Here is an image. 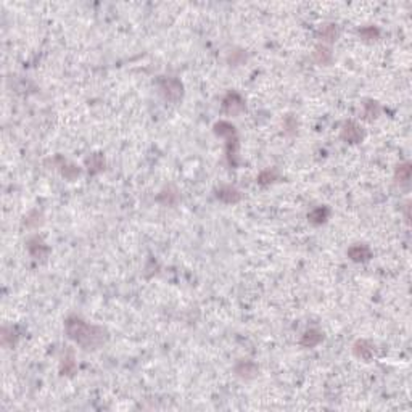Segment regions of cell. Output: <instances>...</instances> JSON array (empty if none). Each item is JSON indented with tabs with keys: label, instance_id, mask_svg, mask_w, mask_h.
<instances>
[{
	"label": "cell",
	"instance_id": "6da1fadb",
	"mask_svg": "<svg viewBox=\"0 0 412 412\" xmlns=\"http://www.w3.org/2000/svg\"><path fill=\"white\" fill-rule=\"evenodd\" d=\"M68 337L74 340L84 349H95L105 341V330L97 326H90L77 315H71L65 322Z\"/></svg>",
	"mask_w": 412,
	"mask_h": 412
},
{
	"label": "cell",
	"instance_id": "7a4b0ae2",
	"mask_svg": "<svg viewBox=\"0 0 412 412\" xmlns=\"http://www.w3.org/2000/svg\"><path fill=\"white\" fill-rule=\"evenodd\" d=\"M214 132L219 137H225L227 144H225V150H227V158H229L231 166L237 164V153H239V139H237L235 127L227 121H221L214 124Z\"/></svg>",
	"mask_w": 412,
	"mask_h": 412
},
{
	"label": "cell",
	"instance_id": "3957f363",
	"mask_svg": "<svg viewBox=\"0 0 412 412\" xmlns=\"http://www.w3.org/2000/svg\"><path fill=\"white\" fill-rule=\"evenodd\" d=\"M160 89L166 100L179 102L182 99V84L176 77H163L160 81Z\"/></svg>",
	"mask_w": 412,
	"mask_h": 412
},
{
	"label": "cell",
	"instance_id": "277c9868",
	"mask_svg": "<svg viewBox=\"0 0 412 412\" xmlns=\"http://www.w3.org/2000/svg\"><path fill=\"white\" fill-rule=\"evenodd\" d=\"M340 137L348 144H359L364 139V130H362L361 126L357 124V122L348 121L343 124V127H341Z\"/></svg>",
	"mask_w": 412,
	"mask_h": 412
},
{
	"label": "cell",
	"instance_id": "5b68a950",
	"mask_svg": "<svg viewBox=\"0 0 412 412\" xmlns=\"http://www.w3.org/2000/svg\"><path fill=\"white\" fill-rule=\"evenodd\" d=\"M222 108L229 116H239L245 110V102L237 92H229L222 100Z\"/></svg>",
	"mask_w": 412,
	"mask_h": 412
},
{
	"label": "cell",
	"instance_id": "8992f818",
	"mask_svg": "<svg viewBox=\"0 0 412 412\" xmlns=\"http://www.w3.org/2000/svg\"><path fill=\"white\" fill-rule=\"evenodd\" d=\"M348 256L354 262H364L372 258V250L364 243H356L348 250Z\"/></svg>",
	"mask_w": 412,
	"mask_h": 412
},
{
	"label": "cell",
	"instance_id": "52a82bcc",
	"mask_svg": "<svg viewBox=\"0 0 412 412\" xmlns=\"http://www.w3.org/2000/svg\"><path fill=\"white\" fill-rule=\"evenodd\" d=\"M353 353L362 361H371L374 357V345L367 340H357L353 346Z\"/></svg>",
	"mask_w": 412,
	"mask_h": 412
},
{
	"label": "cell",
	"instance_id": "ba28073f",
	"mask_svg": "<svg viewBox=\"0 0 412 412\" xmlns=\"http://www.w3.org/2000/svg\"><path fill=\"white\" fill-rule=\"evenodd\" d=\"M216 197L221 201H224V203H229V205L239 203V201L242 200V194L232 186H222L216 192Z\"/></svg>",
	"mask_w": 412,
	"mask_h": 412
},
{
	"label": "cell",
	"instance_id": "9c48e42d",
	"mask_svg": "<svg viewBox=\"0 0 412 412\" xmlns=\"http://www.w3.org/2000/svg\"><path fill=\"white\" fill-rule=\"evenodd\" d=\"M235 372L239 374V377L242 379H253L258 374V367L253 361H240L239 364L235 365Z\"/></svg>",
	"mask_w": 412,
	"mask_h": 412
},
{
	"label": "cell",
	"instance_id": "30bf717a",
	"mask_svg": "<svg viewBox=\"0 0 412 412\" xmlns=\"http://www.w3.org/2000/svg\"><path fill=\"white\" fill-rule=\"evenodd\" d=\"M28 250L34 258H43L49 255V248L45 247L39 237H32V239L28 242Z\"/></svg>",
	"mask_w": 412,
	"mask_h": 412
},
{
	"label": "cell",
	"instance_id": "8fae6325",
	"mask_svg": "<svg viewBox=\"0 0 412 412\" xmlns=\"http://www.w3.org/2000/svg\"><path fill=\"white\" fill-rule=\"evenodd\" d=\"M322 334L319 330H315V329H309V330H306L304 334L301 335V340H300V343L306 348H314V346H317L321 341H322Z\"/></svg>",
	"mask_w": 412,
	"mask_h": 412
},
{
	"label": "cell",
	"instance_id": "7c38bea8",
	"mask_svg": "<svg viewBox=\"0 0 412 412\" xmlns=\"http://www.w3.org/2000/svg\"><path fill=\"white\" fill-rule=\"evenodd\" d=\"M60 372H61V375H73L76 372V361H74L73 349H66L63 359H61Z\"/></svg>",
	"mask_w": 412,
	"mask_h": 412
},
{
	"label": "cell",
	"instance_id": "4fadbf2b",
	"mask_svg": "<svg viewBox=\"0 0 412 412\" xmlns=\"http://www.w3.org/2000/svg\"><path fill=\"white\" fill-rule=\"evenodd\" d=\"M330 216V209L327 206H317V208H314L312 211L308 214V219H309V222L314 224V225H321L324 224L329 219Z\"/></svg>",
	"mask_w": 412,
	"mask_h": 412
},
{
	"label": "cell",
	"instance_id": "5bb4252c",
	"mask_svg": "<svg viewBox=\"0 0 412 412\" xmlns=\"http://www.w3.org/2000/svg\"><path fill=\"white\" fill-rule=\"evenodd\" d=\"M312 57H314V60L317 61L319 65H330L332 63V58H334V55H332V50L329 47L324 45V43L314 49Z\"/></svg>",
	"mask_w": 412,
	"mask_h": 412
},
{
	"label": "cell",
	"instance_id": "9a60e30c",
	"mask_svg": "<svg viewBox=\"0 0 412 412\" xmlns=\"http://www.w3.org/2000/svg\"><path fill=\"white\" fill-rule=\"evenodd\" d=\"M319 37L322 42H334L338 37V28L335 24H324L319 29Z\"/></svg>",
	"mask_w": 412,
	"mask_h": 412
},
{
	"label": "cell",
	"instance_id": "2e32d148",
	"mask_svg": "<svg viewBox=\"0 0 412 412\" xmlns=\"http://www.w3.org/2000/svg\"><path fill=\"white\" fill-rule=\"evenodd\" d=\"M87 168H89V172L90 174H99L100 171H103L105 168V160L103 156L95 153V155H90L87 158Z\"/></svg>",
	"mask_w": 412,
	"mask_h": 412
},
{
	"label": "cell",
	"instance_id": "e0dca14e",
	"mask_svg": "<svg viewBox=\"0 0 412 412\" xmlns=\"http://www.w3.org/2000/svg\"><path fill=\"white\" fill-rule=\"evenodd\" d=\"M277 179H279V171L276 168H270V169H266L259 174L258 184H261V186H267V184H272Z\"/></svg>",
	"mask_w": 412,
	"mask_h": 412
},
{
	"label": "cell",
	"instance_id": "ac0fdd59",
	"mask_svg": "<svg viewBox=\"0 0 412 412\" xmlns=\"http://www.w3.org/2000/svg\"><path fill=\"white\" fill-rule=\"evenodd\" d=\"M380 115V107H379V103L377 102H367L364 103V118L367 121H374L377 116Z\"/></svg>",
	"mask_w": 412,
	"mask_h": 412
},
{
	"label": "cell",
	"instance_id": "d6986e66",
	"mask_svg": "<svg viewBox=\"0 0 412 412\" xmlns=\"http://www.w3.org/2000/svg\"><path fill=\"white\" fill-rule=\"evenodd\" d=\"M359 36H361L364 40H375V39H379L380 31L377 26H364L362 29H359Z\"/></svg>",
	"mask_w": 412,
	"mask_h": 412
},
{
	"label": "cell",
	"instance_id": "ffe728a7",
	"mask_svg": "<svg viewBox=\"0 0 412 412\" xmlns=\"http://www.w3.org/2000/svg\"><path fill=\"white\" fill-rule=\"evenodd\" d=\"M410 172H412V168H410V164L409 163H402L399 164L398 168H396V179L398 182H407L410 179Z\"/></svg>",
	"mask_w": 412,
	"mask_h": 412
},
{
	"label": "cell",
	"instance_id": "44dd1931",
	"mask_svg": "<svg viewBox=\"0 0 412 412\" xmlns=\"http://www.w3.org/2000/svg\"><path fill=\"white\" fill-rule=\"evenodd\" d=\"M177 198H179V195H177V192L176 190H172L171 192V189H168V192H161V195H160V200L163 201L164 205H174L177 201Z\"/></svg>",
	"mask_w": 412,
	"mask_h": 412
},
{
	"label": "cell",
	"instance_id": "7402d4cb",
	"mask_svg": "<svg viewBox=\"0 0 412 412\" xmlns=\"http://www.w3.org/2000/svg\"><path fill=\"white\" fill-rule=\"evenodd\" d=\"M61 172H63V176L66 177V179H69V180H73L74 177H77L79 174H81V171H79V168H76V166H73V164H69V166H66V161L63 163V166H61Z\"/></svg>",
	"mask_w": 412,
	"mask_h": 412
},
{
	"label": "cell",
	"instance_id": "603a6c76",
	"mask_svg": "<svg viewBox=\"0 0 412 412\" xmlns=\"http://www.w3.org/2000/svg\"><path fill=\"white\" fill-rule=\"evenodd\" d=\"M284 126H285V129L288 130V132H295L296 127H298V122H296V119L290 115V116H287V118H285Z\"/></svg>",
	"mask_w": 412,
	"mask_h": 412
}]
</instances>
